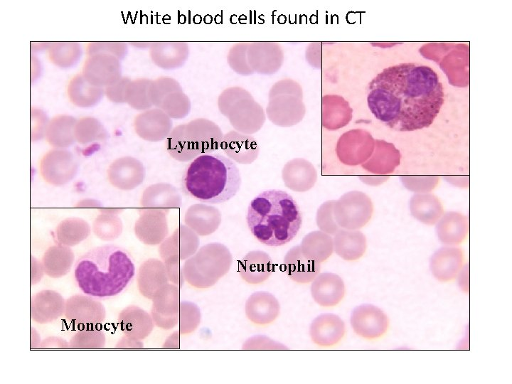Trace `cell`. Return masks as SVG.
Masks as SVG:
<instances>
[{
    "instance_id": "obj_17",
    "label": "cell",
    "mask_w": 512,
    "mask_h": 384,
    "mask_svg": "<svg viewBox=\"0 0 512 384\" xmlns=\"http://www.w3.org/2000/svg\"><path fill=\"white\" fill-rule=\"evenodd\" d=\"M118 321L121 330L126 336L137 340L148 336L153 328L149 315L134 306L122 310L119 315Z\"/></svg>"
},
{
    "instance_id": "obj_31",
    "label": "cell",
    "mask_w": 512,
    "mask_h": 384,
    "mask_svg": "<svg viewBox=\"0 0 512 384\" xmlns=\"http://www.w3.org/2000/svg\"><path fill=\"white\" fill-rule=\"evenodd\" d=\"M49 120L46 114L38 108L31 110V139L36 142L45 137Z\"/></svg>"
},
{
    "instance_id": "obj_35",
    "label": "cell",
    "mask_w": 512,
    "mask_h": 384,
    "mask_svg": "<svg viewBox=\"0 0 512 384\" xmlns=\"http://www.w3.org/2000/svg\"><path fill=\"white\" fill-rule=\"evenodd\" d=\"M76 207L83 208H100L101 203L95 199H83L77 203Z\"/></svg>"
},
{
    "instance_id": "obj_27",
    "label": "cell",
    "mask_w": 512,
    "mask_h": 384,
    "mask_svg": "<svg viewBox=\"0 0 512 384\" xmlns=\"http://www.w3.org/2000/svg\"><path fill=\"white\" fill-rule=\"evenodd\" d=\"M105 340L101 329H80L71 337L69 345L72 348H102Z\"/></svg>"
},
{
    "instance_id": "obj_9",
    "label": "cell",
    "mask_w": 512,
    "mask_h": 384,
    "mask_svg": "<svg viewBox=\"0 0 512 384\" xmlns=\"http://www.w3.org/2000/svg\"><path fill=\"white\" fill-rule=\"evenodd\" d=\"M311 341L320 347L338 344L346 334L344 321L334 314H321L311 323L309 331Z\"/></svg>"
},
{
    "instance_id": "obj_36",
    "label": "cell",
    "mask_w": 512,
    "mask_h": 384,
    "mask_svg": "<svg viewBox=\"0 0 512 384\" xmlns=\"http://www.w3.org/2000/svg\"><path fill=\"white\" fill-rule=\"evenodd\" d=\"M137 339L130 338L129 336L124 337L121 339L120 341L117 343L116 345L117 348H129V347H137V343L136 341Z\"/></svg>"
},
{
    "instance_id": "obj_22",
    "label": "cell",
    "mask_w": 512,
    "mask_h": 384,
    "mask_svg": "<svg viewBox=\"0 0 512 384\" xmlns=\"http://www.w3.org/2000/svg\"><path fill=\"white\" fill-rule=\"evenodd\" d=\"M320 267L304 259L298 252L290 253L285 262V272L290 279L299 284H306L316 277Z\"/></svg>"
},
{
    "instance_id": "obj_2",
    "label": "cell",
    "mask_w": 512,
    "mask_h": 384,
    "mask_svg": "<svg viewBox=\"0 0 512 384\" xmlns=\"http://www.w3.org/2000/svg\"><path fill=\"white\" fill-rule=\"evenodd\" d=\"M135 274V266L124 249L106 245L90 249L75 266V278L80 289L95 297L119 294Z\"/></svg>"
},
{
    "instance_id": "obj_33",
    "label": "cell",
    "mask_w": 512,
    "mask_h": 384,
    "mask_svg": "<svg viewBox=\"0 0 512 384\" xmlns=\"http://www.w3.org/2000/svg\"><path fill=\"white\" fill-rule=\"evenodd\" d=\"M69 343L63 338L49 336L43 339L39 346L41 348H68Z\"/></svg>"
},
{
    "instance_id": "obj_18",
    "label": "cell",
    "mask_w": 512,
    "mask_h": 384,
    "mask_svg": "<svg viewBox=\"0 0 512 384\" xmlns=\"http://www.w3.org/2000/svg\"><path fill=\"white\" fill-rule=\"evenodd\" d=\"M77 120L68 114H59L49 120L45 138L55 149H63L72 145L76 140L75 127Z\"/></svg>"
},
{
    "instance_id": "obj_37",
    "label": "cell",
    "mask_w": 512,
    "mask_h": 384,
    "mask_svg": "<svg viewBox=\"0 0 512 384\" xmlns=\"http://www.w3.org/2000/svg\"><path fill=\"white\" fill-rule=\"evenodd\" d=\"M445 178L448 182L459 187H467L469 186V179L466 180V178L463 181L458 179V176H446Z\"/></svg>"
},
{
    "instance_id": "obj_11",
    "label": "cell",
    "mask_w": 512,
    "mask_h": 384,
    "mask_svg": "<svg viewBox=\"0 0 512 384\" xmlns=\"http://www.w3.org/2000/svg\"><path fill=\"white\" fill-rule=\"evenodd\" d=\"M314 302L323 307L337 305L346 294L345 284L338 275L333 273L318 274L310 287Z\"/></svg>"
},
{
    "instance_id": "obj_21",
    "label": "cell",
    "mask_w": 512,
    "mask_h": 384,
    "mask_svg": "<svg viewBox=\"0 0 512 384\" xmlns=\"http://www.w3.org/2000/svg\"><path fill=\"white\" fill-rule=\"evenodd\" d=\"M90 226L80 218H68L62 220L56 228V237L60 244L72 247L85 240L90 234Z\"/></svg>"
},
{
    "instance_id": "obj_1",
    "label": "cell",
    "mask_w": 512,
    "mask_h": 384,
    "mask_svg": "<svg viewBox=\"0 0 512 384\" xmlns=\"http://www.w3.org/2000/svg\"><path fill=\"white\" fill-rule=\"evenodd\" d=\"M444 102L442 83L427 65L407 63L389 66L368 85L367 102L371 113L399 132L430 127Z\"/></svg>"
},
{
    "instance_id": "obj_20",
    "label": "cell",
    "mask_w": 512,
    "mask_h": 384,
    "mask_svg": "<svg viewBox=\"0 0 512 384\" xmlns=\"http://www.w3.org/2000/svg\"><path fill=\"white\" fill-rule=\"evenodd\" d=\"M104 93V88L90 84L82 74H77L73 77L67 87L70 101L78 107L95 106L100 102Z\"/></svg>"
},
{
    "instance_id": "obj_28",
    "label": "cell",
    "mask_w": 512,
    "mask_h": 384,
    "mask_svg": "<svg viewBox=\"0 0 512 384\" xmlns=\"http://www.w3.org/2000/svg\"><path fill=\"white\" fill-rule=\"evenodd\" d=\"M153 262H146L141 268L139 275V287L142 294L151 298L163 282L162 275Z\"/></svg>"
},
{
    "instance_id": "obj_26",
    "label": "cell",
    "mask_w": 512,
    "mask_h": 384,
    "mask_svg": "<svg viewBox=\"0 0 512 384\" xmlns=\"http://www.w3.org/2000/svg\"><path fill=\"white\" fill-rule=\"evenodd\" d=\"M271 272L272 268L268 261L260 257L248 259L240 270L242 277L250 284L261 283L268 278Z\"/></svg>"
},
{
    "instance_id": "obj_8",
    "label": "cell",
    "mask_w": 512,
    "mask_h": 384,
    "mask_svg": "<svg viewBox=\"0 0 512 384\" xmlns=\"http://www.w3.org/2000/svg\"><path fill=\"white\" fill-rule=\"evenodd\" d=\"M90 84L105 88L117 82L119 75V65L115 56L97 53L85 60L82 73Z\"/></svg>"
},
{
    "instance_id": "obj_38",
    "label": "cell",
    "mask_w": 512,
    "mask_h": 384,
    "mask_svg": "<svg viewBox=\"0 0 512 384\" xmlns=\"http://www.w3.org/2000/svg\"><path fill=\"white\" fill-rule=\"evenodd\" d=\"M32 342L33 343L31 344V348L39 347L41 343V338L37 331L33 328H31V343Z\"/></svg>"
},
{
    "instance_id": "obj_19",
    "label": "cell",
    "mask_w": 512,
    "mask_h": 384,
    "mask_svg": "<svg viewBox=\"0 0 512 384\" xmlns=\"http://www.w3.org/2000/svg\"><path fill=\"white\" fill-rule=\"evenodd\" d=\"M74 257V253L68 246L58 243L50 247L41 261L45 274L52 278L65 275L70 270Z\"/></svg>"
},
{
    "instance_id": "obj_29",
    "label": "cell",
    "mask_w": 512,
    "mask_h": 384,
    "mask_svg": "<svg viewBox=\"0 0 512 384\" xmlns=\"http://www.w3.org/2000/svg\"><path fill=\"white\" fill-rule=\"evenodd\" d=\"M366 250L364 236L358 233L346 234L341 240L338 252L346 260H352L360 257Z\"/></svg>"
},
{
    "instance_id": "obj_12",
    "label": "cell",
    "mask_w": 512,
    "mask_h": 384,
    "mask_svg": "<svg viewBox=\"0 0 512 384\" xmlns=\"http://www.w3.org/2000/svg\"><path fill=\"white\" fill-rule=\"evenodd\" d=\"M65 300L54 290L45 289L38 292L31 302V319L39 324H47L58 319L65 313Z\"/></svg>"
},
{
    "instance_id": "obj_34",
    "label": "cell",
    "mask_w": 512,
    "mask_h": 384,
    "mask_svg": "<svg viewBox=\"0 0 512 384\" xmlns=\"http://www.w3.org/2000/svg\"><path fill=\"white\" fill-rule=\"evenodd\" d=\"M44 270L42 263L38 262L36 258L31 257V283L36 284L39 282L43 277Z\"/></svg>"
},
{
    "instance_id": "obj_24",
    "label": "cell",
    "mask_w": 512,
    "mask_h": 384,
    "mask_svg": "<svg viewBox=\"0 0 512 384\" xmlns=\"http://www.w3.org/2000/svg\"><path fill=\"white\" fill-rule=\"evenodd\" d=\"M106 136L105 129L97 119L85 117L77 120L75 127V137L78 142L86 144L102 140Z\"/></svg>"
},
{
    "instance_id": "obj_3",
    "label": "cell",
    "mask_w": 512,
    "mask_h": 384,
    "mask_svg": "<svg viewBox=\"0 0 512 384\" xmlns=\"http://www.w3.org/2000/svg\"><path fill=\"white\" fill-rule=\"evenodd\" d=\"M249 230L261 243L278 247L290 242L301 228L302 216L296 201L286 191L261 192L250 203L246 215Z\"/></svg>"
},
{
    "instance_id": "obj_25",
    "label": "cell",
    "mask_w": 512,
    "mask_h": 384,
    "mask_svg": "<svg viewBox=\"0 0 512 384\" xmlns=\"http://www.w3.org/2000/svg\"><path fill=\"white\" fill-rule=\"evenodd\" d=\"M92 230L100 240L110 241L117 238L121 234L122 223L114 215L101 213L95 219Z\"/></svg>"
},
{
    "instance_id": "obj_14",
    "label": "cell",
    "mask_w": 512,
    "mask_h": 384,
    "mask_svg": "<svg viewBox=\"0 0 512 384\" xmlns=\"http://www.w3.org/2000/svg\"><path fill=\"white\" fill-rule=\"evenodd\" d=\"M278 300L270 293L257 292L252 294L245 304V313L253 323L265 325L273 322L279 316Z\"/></svg>"
},
{
    "instance_id": "obj_23",
    "label": "cell",
    "mask_w": 512,
    "mask_h": 384,
    "mask_svg": "<svg viewBox=\"0 0 512 384\" xmlns=\"http://www.w3.org/2000/svg\"><path fill=\"white\" fill-rule=\"evenodd\" d=\"M48 53L51 63L60 68H67L78 62L82 49L75 42H55L48 47Z\"/></svg>"
},
{
    "instance_id": "obj_30",
    "label": "cell",
    "mask_w": 512,
    "mask_h": 384,
    "mask_svg": "<svg viewBox=\"0 0 512 384\" xmlns=\"http://www.w3.org/2000/svg\"><path fill=\"white\" fill-rule=\"evenodd\" d=\"M400 179L405 188L416 193H430L439 181L437 176H403Z\"/></svg>"
},
{
    "instance_id": "obj_6",
    "label": "cell",
    "mask_w": 512,
    "mask_h": 384,
    "mask_svg": "<svg viewBox=\"0 0 512 384\" xmlns=\"http://www.w3.org/2000/svg\"><path fill=\"white\" fill-rule=\"evenodd\" d=\"M78 164L74 155L63 149H53L46 153L40 161V173L50 185L60 186L75 176Z\"/></svg>"
},
{
    "instance_id": "obj_5",
    "label": "cell",
    "mask_w": 512,
    "mask_h": 384,
    "mask_svg": "<svg viewBox=\"0 0 512 384\" xmlns=\"http://www.w3.org/2000/svg\"><path fill=\"white\" fill-rule=\"evenodd\" d=\"M64 315L79 330L97 329L105 319L106 310L91 296L75 294L65 300Z\"/></svg>"
},
{
    "instance_id": "obj_7",
    "label": "cell",
    "mask_w": 512,
    "mask_h": 384,
    "mask_svg": "<svg viewBox=\"0 0 512 384\" xmlns=\"http://www.w3.org/2000/svg\"><path fill=\"white\" fill-rule=\"evenodd\" d=\"M350 323L358 336L368 340L382 337L389 328V319L379 307L364 304L353 309Z\"/></svg>"
},
{
    "instance_id": "obj_16",
    "label": "cell",
    "mask_w": 512,
    "mask_h": 384,
    "mask_svg": "<svg viewBox=\"0 0 512 384\" xmlns=\"http://www.w3.org/2000/svg\"><path fill=\"white\" fill-rule=\"evenodd\" d=\"M409 208L416 220L428 225L436 224L444 213L439 198L431 193L414 194L410 200Z\"/></svg>"
},
{
    "instance_id": "obj_4",
    "label": "cell",
    "mask_w": 512,
    "mask_h": 384,
    "mask_svg": "<svg viewBox=\"0 0 512 384\" xmlns=\"http://www.w3.org/2000/svg\"><path fill=\"white\" fill-rule=\"evenodd\" d=\"M240 185V173L235 164L218 153L196 158L186 169L183 180L186 194L207 203L228 201L237 193Z\"/></svg>"
},
{
    "instance_id": "obj_15",
    "label": "cell",
    "mask_w": 512,
    "mask_h": 384,
    "mask_svg": "<svg viewBox=\"0 0 512 384\" xmlns=\"http://www.w3.org/2000/svg\"><path fill=\"white\" fill-rule=\"evenodd\" d=\"M107 178L114 186L129 189L138 185L143 178L142 165L132 158L115 160L107 170Z\"/></svg>"
},
{
    "instance_id": "obj_32",
    "label": "cell",
    "mask_w": 512,
    "mask_h": 384,
    "mask_svg": "<svg viewBox=\"0 0 512 384\" xmlns=\"http://www.w3.org/2000/svg\"><path fill=\"white\" fill-rule=\"evenodd\" d=\"M118 43L110 42H92L90 43L86 48L88 55L104 53L115 56L116 48Z\"/></svg>"
},
{
    "instance_id": "obj_13",
    "label": "cell",
    "mask_w": 512,
    "mask_h": 384,
    "mask_svg": "<svg viewBox=\"0 0 512 384\" xmlns=\"http://www.w3.org/2000/svg\"><path fill=\"white\" fill-rule=\"evenodd\" d=\"M435 231L438 239L443 244L452 246L459 245L467 237L468 218L459 212H447L437 222Z\"/></svg>"
},
{
    "instance_id": "obj_10",
    "label": "cell",
    "mask_w": 512,
    "mask_h": 384,
    "mask_svg": "<svg viewBox=\"0 0 512 384\" xmlns=\"http://www.w3.org/2000/svg\"><path fill=\"white\" fill-rule=\"evenodd\" d=\"M463 250L456 246L446 245L434 252L430 261L432 275L440 282L455 279L463 267Z\"/></svg>"
}]
</instances>
